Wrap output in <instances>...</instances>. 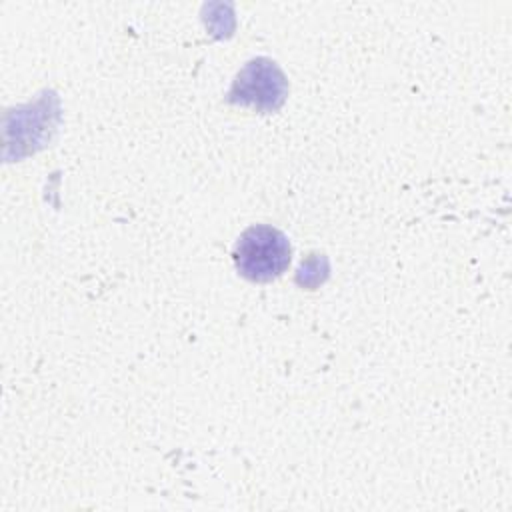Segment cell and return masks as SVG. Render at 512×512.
I'll return each instance as SVG.
<instances>
[{"label": "cell", "instance_id": "6da1fadb", "mask_svg": "<svg viewBox=\"0 0 512 512\" xmlns=\"http://www.w3.org/2000/svg\"><path fill=\"white\" fill-rule=\"evenodd\" d=\"M234 264L250 282H270L290 264V242L274 226L256 224L242 232L234 246Z\"/></svg>", "mask_w": 512, "mask_h": 512}, {"label": "cell", "instance_id": "7a4b0ae2", "mask_svg": "<svg viewBox=\"0 0 512 512\" xmlns=\"http://www.w3.org/2000/svg\"><path fill=\"white\" fill-rule=\"evenodd\" d=\"M284 96L286 78L280 68L266 58H258L248 62L236 76L228 100L232 104L254 106L258 110H276Z\"/></svg>", "mask_w": 512, "mask_h": 512}]
</instances>
